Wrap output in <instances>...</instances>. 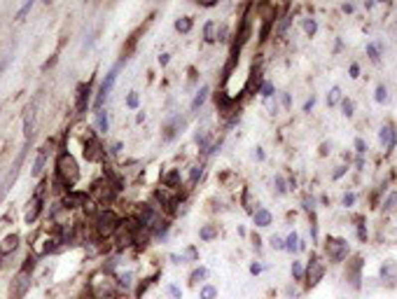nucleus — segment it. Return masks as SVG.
Listing matches in <instances>:
<instances>
[{"instance_id": "obj_1", "label": "nucleus", "mask_w": 397, "mask_h": 299, "mask_svg": "<svg viewBox=\"0 0 397 299\" xmlns=\"http://www.w3.org/2000/svg\"><path fill=\"white\" fill-rule=\"evenodd\" d=\"M56 176L66 187H73V185L80 180V166H77L75 157L70 152H61L59 159H56Z\"/></svg>"}, {"instance_id": "obj_2", "label": "nucleus", "mask_w": 397, "mask_h": 299, "mask_svg": "<svg viewBox=\"0 0 397 299\" xmlns=\"http://www.w3.org/2000/svg\"><path fill=\"white\" fill-rule=\"evenodd\" d=\"M33 262L35 260H26L21 269H19V274L14 276L12 281V299H23L26 297V292L31 290V269H33Z\"/></svg>"}, {"instance_id": "obj_3", "label": "nucleus", "mask_w": 397, "mask_h": 299, "mask_svg": "<svg viewBox=\"0 0 397 299\" xmlns=\"http://www.w3.org/2000/svg\"><path fill=\"white\" fill-rule=\"evenodd\" d=\"M119 217H117L112 210H100L99 215H96V220H94V227H96V231H99L100 238H107L112 236L117 229H119Z\"/></svg>"}, {"instance_id": "obj_4", "label": "nucleus", "mask_w": 397, "mask_h": 299, "mask_svg": "<svg viewBox=\"0 0 397 299\" xmlns=\"http://www.w3.org/2000/svg\"><path fill=\"white\" fill-rule=\"evenodd\" d=\"M325 250H327V257L329 262H334V264H341V262L348 257V241L346 238H336V236H329L325 241Z\"/></svg>"}, {"instance_id": "obj_5", "label": "nucleus", "mask_w": 397, "mask_h": 299, "mask_svg": "<svg viewBox=\"0 0 397 299\" xmlns=\"http://www.w3.org/2000/svg\"><path fill=\"white\" fill-rule=\"evenodd\" d=\"M122 63H124V61H119V63H117V66H115V68H110V70H107L105 80H103V85H100L99 94H96V100H94V107H96V110H103V103H105V100H107V96H110V92H112V87H115L117 73H119V68H122Z\"/></svg>"}, {"instance_id": "obj_6", "label": "nucleus", "mask_w": 397, "mask_h": 299, "mask_svg": "<svg viewBox=\"0 0 397 299\" xmlns=\"http://www.w3.org/2000/svg\"><path fill=\"white\" fill-rule=\"evenodd\" d=\"M322 276H325V262H322L315 253H311L308 267H306V271H304L306 285H308V288H313V285H318L322 281Z\"/></svg>"}, {"instance_id": "obj_7", "label": "nucleus", "mask_w": 397, "mask_h": 299, "mask_svg": "<svg viewBox=\"0 0 397 299\" xmlns=\"http://www.w3.org/2000/svg\"><path fill=\"white\" fill-rule=\"evenodd\" d=\"M84 157H87L89 161H103V157H105V150H103L99 136H96L94 131H87V140H84Z\"/></svg>"}, {"instance_id": "obj_8", "label": "nucleus", "mask_w": 397, "mask_h": 299, "mask_svg": "<svg viewBox=\"0 0 397 299\" xmlns=\"http://www.w3.org/2000/svg\"><path fill=\"white\" fill-rule=\"evenodd\" d=\"M38 105H40V96L28 103L26 107V115H23V133H26V140L33 138V133H35V119H38Z\"/></svg>"}, {"instance_id": "obj_9", "label": "nucleus", "mask_w": 397, "mask_h": 299, "mask_svg": "<svg viewBox=\"0 0 397 299\" xmlns=\"http://www.w3.org/2000/svg\"><path fill=\"white\" fill-rule=\"evenodd\" d=\"M23 154H26V147L19 152V157L14 159V166H12V171H9L7 176H5V180L0 183V201L5 199V197H7V192L12 190V185H14L16 176H19V169H21V164H23Z\"/></svg>"}, {"instance_id": "obj_10", "label": "nucleus", "mask_w": 397, "mask_h": 299, "mask_svg": "<svg viewBox=\"0 0 397 299\" xmlns=\"http://www.w3.org/2000/svg\"><path fill=\"white\" fill-rule=\"evenodd\" d=\"M362 264H365L362 257H353V260L348 262V267H346V281H348L355 290L362 285L360 283V281H362Z\"/></svg>"}, {"instance_id": "obj_11", "label": "nucleus", "mask_w": 397, "mask_h": 299, "mask_svg": "<svg viewBox=\"0 0 397 299\" xmlns=\"http://www.w3.org/2000/svg\"><path fill=\"white\" fill-rule=\"evenodd\" d=\"M45 187H47L45 183L40 185L38 192H35V197L31 199V208H28V213H26V224H31V222H35V220H38L40 210H42V203H45V199H42V194H45Z\"/></svg>"}, {"instance_id": "obj_12", "label": "nucleus", "mask_w": 397, "mask_h": 299, "mask_svg": "<svg viewBox=\"0 0 397 299\" xmlns=\"http://www.w3.org/2000/svg\"><path fill=\"white\" fill-rule=\"evenodd\" d=\"M379 140H381V145L386 152H393L397 145V131L393 124H383L381 131H379Z\"/></svg>"}, {"instance_id": "obj_13", "label": "nucleus", "mask_w": 397, "mask_h": 299, "mask_svg": "<svg viewBox=\"0 0 397 299\" xmlns=\"http://www.w3.org/2000/svg\"><path fill=\"white\" fill-rule=\"evenodd\" d=\"M89 100H92V80L77 87V103H75V105H77V115H84V112H87Z\"/></svg>"}, {"instance_id": "obj_14", "label": "nucleus", "mask_w": 397, "mask_h": 299, "mask_svg": "<svg viewBox=\"0 0 397 299\" xmlns=\"http://www.w3.org/2000/svg\"><path fill=\"white\" fill-rule=\"evenodd\" d=\"M379 278H381L383 285H388V288H397V262H386V264H381Z\"/></svg>"}, {"instance_id": "obj_15", "label": "nucleus", "mask_w": 397, "mask_h": 299, "mask_svg": "<svg viewBox=\"0 0 397 299\" xmlns=\"http://www.w3.org/2000/svg\"><path fill=\"white\" fill-rule=\"evenodd\" d=\"M183 119H180V117H173V119H171V122L166 124V126H164V140H173L178 136V131L183 129Z\"/></svg>"}, {"instance_id": "obj_16", "label": "nucleus", "mask_w": 397, "mask_h": 299, "mask_svg": "<svg viewBox=\"0 0 397 299\" xmlns=\"http://www.w3.org/2000/svg\"><path fill=\"white\" fill-rule=\"evenodd\" d=\"M271 213H269L267 208H257L255 213H252V222H255V227H269L271 224Z\"/></svg>"}, {"instance_id": "obj_17", "label": "nucleus", "mask_w": 397, "mask_h": 299, "mask_svg": "<svg viewBox=\"0 0 397 299\" xmlns=\"http://www.w3.org/2000/svg\"><path fill=\"white\" fill-rule=\"evenodd\" d=\"M208 92H210V89L203 85L197 94H194V99H192V105H190L192 112H198V110H201V105H203V103H206V99H208Z\"/></svg>"}, {"instance_id": "obj_18", "label": "nucleus", "mask_w": 397, "mask_h": 299, "mask_svg": "<svg viewBox=\"0 0 397 299\" xmlns=\"http://www.w3.org/2000/svg\"><path fill=\"white\" fill-rule=\"evenodd\" d=\"M45 164H47V147H40L38 150V157H35V164H33V176L40 178L42 171H45Z\"/></svg>"}, {"instance_id": "obj_19", "label": "nucleus", "mask_w": 397, "mask_h": 299, "mask_svg": "<svg viewBox=\"0 0 397 299\" xmlns=\"http://www.w3.org/2000/svg\"><path fill=\"white\" fill-rule=\"evenodd\" d=\"M180 180H183V178H180V171L178 169L168 171L166 176H164V187H166V190H178V187H180Z\"/></svg>"}, {"instance_id": "obj_20", "label": "nucleus", "mask_w": 397, "mask_h": 299, "mask_svg": "<svg viewBox=\"0 0 397 299\" xmlns=\"http://www.w3.org/2000/svg\"><path fill=\"white\" fill-rule=\"evenodd\" d=\"M77 206H84V194L68 192L63 197V208H77Z\"/></svg>"}, {"instance_id": "obj_21", "label": "nucleus", "mask_w": 397, "mask_h": 299, "mask_svg": "<svg viewBox=\"0 0 397 299\" xmlns=\"http://www.w3.org/2000/svg\"><path fill=\"white\" fill-rule=\"evenodd\" d=\"M210 138H213V133H210V131H206V129L197 131V136H194L198 150H210Z\"/></svg>"}, {"instance_id": "obj_22", "label": "nucleus", "mask_w": 397, "mask_h": 299, "mask_svg": "<svg viewBox=\"0 0 397 299\" xmlns=\"http://www.w3.org/2000/svg\"><path fill=\"white\" fill-rule=\"evenodd\" d=\"M16 246H19V236L12 234V236H7L5 241H2V246H0V255H9L12 250H16Z\"/></svg>"}, {"instance_id": "obj_23", "label": "nucleus", "mask_w": 397, "mask_h": 299, "mask_svg": "<svg viewBox=\"0 0 397 299\" xmlns=\"http://www.w3.org/2000/svg\"><path fill=\"white\" fill-rule=\"evenodd\" d=\"M215 236H217V224H203L198 229V238L201 241H213Z\"/></svg>"}, {"instance_id": "obj_24", "label": "nucleus", "mask_w": 397, "mask_h": 299, "mask_svg": "<svg viewBox=\"0 0 397 299\" xmlns=\"http://www.w3.org/2000/svg\"><path fill=\"white\" fill-rule=\"evenodd\" d=\"M96 126H99L100 133H107V129H110V119H107L105 110H96Z\"/></svg>"}, {"instance_id": "obj_25", "label": "nucleus", "mask_w": 397, "mask_h": 299, "mask_svg": "<svg viewBox=\"0 0 397 299\" xmlns=\"http://www.w3.org/2000/svg\"><path fill=\"white\" fill-rule=\"evenodd\" d=\"M301 26H304V33L308 38H313L315 33H318V21H315L313 16H306L304 21H301Z\"/></svg>"}, {"instance_id": "obj_26", "label": "nucleus", "mask_w": 397, "mask_h": 299, "mask_svg": "<svg viewBox=\"0 0 397 299\" xmlns=\"http://www.w3.org/2000/svg\"><path fill=\"white\" fill-rule=\"evenodd\" d=\"M215 35H217V23L206 21V26H203V40L206 42H215Z\"/></svg>"}, {"instance_id": "obj_27", "label": "nucleus", "mask_w": 397, "mask_h": 299, "mask_svg": "<svg viewBox=\"0 0 397 299\" xmlns=\"http://www.w3.org/2000/svg\"><path fill=\"white\" fill-rule=\"evenodd\" d=\"M285 250H288V253H297V250H299V236L295 234V231L285 238Z\"/></svg>"}, {"instance_id": "obj_28", "label": "nucleus", "mask_w": 397, "mask_h": 299, "mask_svg": "<svg viewBox=\"0 0 397 299\" xmlns=\"http://www.w3.org/2000/svg\"><path fill=\"white\" fill-rule=\"evenodd\" d=\"M206 278H208V269H206V267H198L197 271H194V274L190 276V283H192V285H197V283H201V281H206Z\"/></svg>"}, {"instance_id": "obj_29", "label": "nucleus", "mask_w": 397, "mask_h": 299, "mask_svg": "<svg viewBox=\"0 0 397 299\" xmlns=\"http://www.w3.org/2000/svg\"><path fill=\"white\" fill-rule=\"evenodd\" d=\"M367 56L374 63H379V59H381V47L376 45V42H369V45H367Z\"/></svg>"}, {"instance_id": "obj_30", "label": "nucleus", "mask_w": 397, "mask_h": 299, "mask_svg": "<svg viewBox=\"0 0 397 299\" xmlns=\"http://www.w3.org/2000/svg\"><path fill=\"white\" fill-rule=\"evenodd\" d=\"M176 31H178V33H190V31H192V19H190V16H183V19H178V21H176Z\"/></svg>"}, {"instance_id": "obj_31", "label": "nucleus", "mask_w": 397, "mask_h": 299, "mask_svg": "<svg viewBox=\"0 0 397 299\" xmlns=\"http://www.w3.org/2000/svg\"><path fill=\"white\" fill-rule=\"evenodd\" d=\"M198 297H201V299H215V297H217V288H213V285H203Z\"/></svg>"}, {"instance_id": "obj_32", "label": "nucleus", "mask_w": 397, "mask_h": 299, "mask_svg": "<svg viewBox=\"0 0 397 299\" xmlns=\"http://www.w3.org/2000/svg\"><path fill=\"white\" fill-rule=\"evenodd\" d=\"M201 173H203V166H192V171H190V185H197L198 183V178H201Z\"/></svg>"}, {"instance_id": "obj_33", "label": "nucleus", "mask_w": 397, "mask_h": 299, "mask_svg": "<svg viewBox=\"0 0 397 299\" xmlns=\"http://www.w3.org/2000/svg\"><path fill=\"white\" fill-rule=\"evenodd\" d=\"M292 276H295V281H304V267H301V262H292Z\"/></svg>"}, {"instance_id": "obj_34", "label": "nucleus", "mask_w": 397, "mask_h": 299, "mask_svg": "<svg viewBox=\"0 0 397 299\" xmlns=\"http://www.w3.org/2000/svg\"><path fill=\"white\" fill-rule=\"evenodd\" d=\"M341 110H344V117H348V119H351V117L355 115V112H353V110H355L353 100L351 99H344V103H341Z\"/></svg>"}, {"instance_id": "obj_35", "label": "nucleus", "mask_w": 397, "mask_h": 299, "mask_svg": "<svg viewBox=\"0 0 397 299\" xmlns=\"http://www.w3.org/2000/svg\"><path fill=\"white\" fill-rule=\"evenodd\" d=\"M260 92H262V96H264V99L269 100V99H271V96L276 94V89H274V85H271V82H262Z\"/></svg>"}, {"instance_id": "obj_36", "label": "nucleus", "mask_w": 397, "mask_h": 299, "mask_svg": "<svg viewBox=\"0 0 397 299\" xmlns=\"http://www.w3.org/2000/svg\"><path fill=\"white\" fill-rule=\"evenodd\" d=\"M395 206H397V192H390L388 197H386V201H383V208H386V210H393Z\"/></svg>"}, {"instance_id": "obj_37", "label": "nucleus", "mask_w": 397, "mask_h": 299, "mask_svg": "<svg viewBox=\"0 0 397 299\" xmlns=\"http://www.w3.org/2000/svg\"><path fill=\"white\" fill-rule=\"evenodd\" d=\"M388 100V89L383 85H379L376 87V103H386Z\"/></svg>"}, {"instance_id": "obj_38", "label": "nucleus", "mask_w": 397, "mask_h": 299, "mask_svg": "<svg viewBox=\"0 0 397 299\" xmlns=\"http://www.w3.org/2000/svg\"><path fill=\"white\" fill-rule=\"evenodd\" d=\"M274 183H276V192H278V194H285V192H288V185H285V178H283V176H276V178H274Z\"/></svg>"}, {"instance_id": "obj_39", "label": "nucleus", "mask_w": 397, "mask_h": 299, "mask_svg": "<svg viewBox=\"0 0 397 299\" xmlns=\"http://www.w3.org/2000/svg\"><path fill=\"white\" fill-rule=\"evenodd\" d=\"M358 238L362 243H367V227H365V222H362V217H358Z\"/></svg>"}, {"instance_id": "obj_40", "label": "nucleus", "mask_w": 397, "mask_h": 299, "mask_svg": "<svg viewBox=\"0 0 397 299\" xmlns=\"http://www.w3.org/2000/svg\"><path fill=\"white\" fill-rule=\"evenodd\" d=\"M339 94H341V89H339V87H332V92L327 94V105H334L336 100H339Z\"/></svg>"}, {"instance_id": "obj_41", "label": "nucleus", "mask_w": 397, "mask_h": 299, "mask_svg": "<svg viewBox=\"0 0 397 299\" xmlns=\"http://www.w3.org/2000/svg\"><path fill=\"white\" fill-rule=\"evenodd\" d=\"M31 9H33V0H31V2H26V5H23V7L19 9V12H16V21H21V19H23L26 14H28Z\"/></svg>"}, {"instance_id": "obj_42", "label": "nucleus", "mask_w": 397, "mask_h": 299, "mask_svg": "<svg viewBox=\"0 0 397 299\" xmlns=\"http://www.w3.org/2000/svg\"><path fill=\"white\" fill-rule=\"evenodd\" d=\"M227 35H229V28H227V26H217V35H215V40L224 42V40H227Z\"/></svg>"}, {"instance_id": "obj_43", "label": "nucleus", "mask_w": 397, "mask_h": 299, "mask_svg": "<svg viewBox=\"0 0 397 299\" xmlns=\"http://www.w3.org/2000/svg\"><path fill=\"white\" fill-rule=\"evenodd\" d=\"M119 281H122V288H124V290H129L131 283H133V274H129V271H126V274H124Z\"/></svg>"}, {"instance_id": "obj_44", "label": "nucleus", "mask_w": 397, "mask_h": 299, "mask_svg": "<svg viewBox=\"0 0 397 299\" xmlns=\"http://www.w3.org/2000/svg\"><path fill=\"white\" fill-rule=\"evenodd\" d=\"M355 150H358V154L362 157V154L367 152V143L362 138H355Z\"/></svg>"}, {"instance_id": "obj_45", "label": "nucleus", "mask_w": 397, "mask_h": 299, "mask_svg": "<svg viewBox=\"0 0 397 299\" xmlns=\"http://www.w3.org/2000/svg\"><path fill=\"white\" fill-rule=\"evenodd\" d=\"M271 246H274L276 250H285V241H283L281 236H274L271 238Z\"/></svg>"}, {"instance_id": "obj_46", "label": "nucleus", "mask_w": 397, "mask_h": 299, "mask_svg": "<svg viewBox=\"0 0 397 299\" xmlns=\"http://www.w3.org/2000/svg\"><path fill=\"white\" fill-rule=\"evenodd\" d=\"M353 203H355V194H353V192H346V194H344V206H346V208H351Z\"/></svg>"}, {"instance_id": "obj_47", "label": "nucleus", "mask_w": 397, "mask_h": 299, "mask_svg": "<svg viewBox=\"0 0 397 299\" xmlns=\"http://www.w3.org/2000/svg\"><path fill=\"white\" fill-rule=\"evenodd\" d=\"M168 292H171V295H173V297H176V299H180V297H183V290H180L178 285H168Z\"/></svg>"}, {"instance_id": "obj_48", "label": "nucleus", "mask_w": 397, "mask_h": 299, "mask_svg": "<svg viewBox=\"0 0 397 299\" xmlns=\"http://www.w3.org/2000/svg\"><path fill=\"white\" fill-rule=\"evenodd\" d=\"M126 103H129V107H138V94H136V92H131V94H129V100H126Z\"/></svg>"}, {"instance_id": "obj_49", "label": "nucleus", "mask_w": 397, "mask_h": 299, "mask_svg": "<svg viewBox=\"0 0 397 299\" xmlns=\"http://www.w3.org/2000/svg\"><path fill=\"white\" fill-rule=\"evenodd\" d=\"M313 105H315V96H311V99L304 103V112H311V110H313Z\"/></svg>"}, {"instance_id": "obj_50", "label": "nucleus", "mask_w": 397, "mask_h": 299, "mask_svg": "<svg viewBox=\"0 0 397 299\" xmlns=\"http://www.w3.org/2000/svg\"><path fill=\"white\" fill-rule=\"evenodd\" d=\"M250 274H252V276L262 274V264H257V262H255V264H250Z\"/></svg>"}, {"instance_id": "obj_51", "label": "nucleus", "mask_w": 397, "mask_h": 299, "mask_svg": "<svg viewBox=\"0 0 397 299\" xmlns=\"http://www.w3.org/2000/svg\"><path fill=\"white\" fill-rule=\"evenodd\" d=\"M346 171H348V166H339V169H336V171H334V180H339V178L344 176Z\"/></svg>"}, {"instance_id": "obj_52", "label": "nucleus", "mask_w": 397, "mask_h": 299, "mask_svg": "<svg viewBox=\"0 0 397 299\" xmlns=\"http://www.w3.org/2000/svg\"><path fill=\"white\" fill-rule=\"evenodd\" d=\"M283 105H285V107H292V99H290V94H283Z\"/></svg>"}, {"instance_id": "obj_53", "label": "nucleus", "mask_w": 397, "mask_h": 299, "mask_svg": "<svg viewBox=\"0 0 397 299\" xmlns=\"http://www.w3.org/2000/svg\"><path fill=\"white\" fill-rule=\"evenodd\" d=\"M351 77H360V66H358V63H353V66H351Z\"/></svg>"}, {"instance_id": "obj_54", "label": "nucleus", "mask_w": 397, "mask_h": 299, "mask_svg": "<svg viewBox=\"0 0 397 299\" xmlns=\"http://www.w3.org/2000/svg\"><path fill=\"white\" fill-rule=\"evenodd\" d=\"M159 63H161V66H166V63H168V54H161V56H159Z\"/></svg>"}, {"instance_id": "obj_55", "label": "nucleus", "mask_w": 397, "mask_h": 299, "mask_svg": "<svg viewBox=\"0 0 397 299\" xmlns=\"http://www.w3.org/2000/svg\"><path fill=\"white\" fill-rule=\"evenodd\" d=\"M119 150H122V143H115V145H112V152L119 154Z\"/></svg>"}, {"instance_id": "obj_56", "label": "nucleus", "mask_w": 397, "mask_h": 299, "mask_svg": "<svg viewBox=\"0 0 397 299\" xmlns=\"http://www.w3.org/2000/svg\"><path fill=\"white\" fill-rule=\"evenodd\" d=\"M341 9H344L346 14H351V12H353V9H355V7H353V5H344V7H341Z\"/></svg>"}]
</instances>
